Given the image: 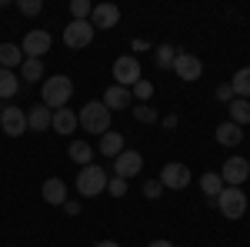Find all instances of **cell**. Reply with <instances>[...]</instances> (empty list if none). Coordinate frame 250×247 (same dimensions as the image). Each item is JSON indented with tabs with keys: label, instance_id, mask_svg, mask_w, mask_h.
Instances as JSON below:
<instances>
[{
	"label": "cell",
	"instance_id": "cell-27",
	"mask_svg": "<svg viewBox=\"0 0 250 247\" xmlns=\"http://www.w3.org/2000/svg\"><path fill=\"white\" fill-rule=\"evenodd\" d=\"M200 190H204V194H207V197H217V194H220V190H224V180H220V174H204V177H200Z\"/></svg>",
	"mask_w": 250,
	"mask_h": 247
},
{
	"label": "cell",
	"instance_id": "cell-12",
	"mask_svg": "<svg viewBox=\"0 0 250 247\" xmlns=\"http://www.w3.org/2000/svg\"><path fill=\"white\" fill-rule=\"evenodd\" d=\"M0 127L7 137H20V134H27V111H20V107H3V114H0Z\"/></svg>",
	"mask_w": 250,
	"mask_h": 247
},
{
	"label": "cell",
	"instance_id": "cell-29",
	"mask_svg": "<svg viewBox=\"0 0 250 247\" xmlns=\"http://www.w3.org/2000/svg\"><path fill=\"white\" fill-rule=\"evenodd\" d=\"M134 117L140 120V124H154L157 111H154V107H147V104H140V107H134Z\"/></svg>",
	"mask_w": 250,
	"mask_h": 247
},
{
	"label": "cell",
	"instance_id": "cell-28",
	"mask_svg": "<svg viewBox=\"0 0 250 247\" xmlns=\"http://www.w3.org/2000/svg\"><path fill=\"white\" fill-rule=\"evenodd\" d=\"M90 10H94L90 0H70V14H74V20H90Z\"/></svg>",
	"mask_w": 250,
	"mask_h": 247
},
{
	"label": "cell",
	"instance_id": "cell-22",
	"mask_svg": "<svg viewBox=\"0 0 250 247\" xmlns=\"http://www.w3.org/2000/svg\"><path fill=\"white\" fill-rule=\"evenodd\" d=\"M70 160H77L80 167H87V164H90V160H94V147H90V144H87V140H74V144H70Z\"/></svg>",
	"mask_w": 250,
	"mask_h": 247
},
{
	"label": "cell",
	"instance_id": "cell-8",
	"mask_svg": "<svg viewBox=\"0 0 250 247\" xmlns=\"http://www.w3.org/2000/svg\"><path fill=\"white\" fill-rule=\"evenodd\" d=\"M160 184L170 190H184L190 184V167L187 164H180V160H170V164H164V171H160Z\"/></svg>",
	"mask_w": 250,
	"mask_h": 247
},
{
	"label": "cell",
	"instance_id": "cell-32",
	"mask_svg": "<svg viewBox=\"0 0 250 247\" xmlns=\"http://www.w3.org/2000/svg\"><path fill=\"white\" fill-rule=\"evenodd\" d=\"M134 94L140 97V100H150V94H154V87H150L147 80H137V84H134Z\"/></svg>",
	"mask_w": 250,
	"mask_h": 247
},
{
	"label": "cell",
	"instance_id": "cell-21",
	"mask_svg": "<svg viewBox=\"0 0 250 247\" xmlns=\"http://www.w3.org/2000/svg\"><path fill=\"white\" fill-rule=\"evenodd\" d=\"M227 107H230V124H237V127L250 124V100H244V97H233Z\"/></svg>",
	"mask_w": 250,
	"mask_h": 247
},
{
	"label": "cell",
	"instance_id": "cell-24",
	"mask_svg": "<svg viewBox=\"0 0 250 247\" xmlns=\"http://www.w3.org/2000/svg\"><path fill=\"white\" fill-rule=\"evenodd\" d=\"M177 54H180V50H173L170 44H160V47H157V67H160V70H173V60H177Z\"/></svg>",
	"mask_w": 250,
	"mask_h": 247
},
{
	"label": "cell",
	"instance_id": "cell-10",
	"mask_svg": "<svg viewBox=\"0 0 250 247\" xmlns=\"http://www.w3.org/2000/svg\"><path fill=\"white\" fill-rule=\"evenodd\" d=\"M144 171V157L137 151H124L114 157V177H124V180H130L137 174Z\"/></svg>",
	"mask_w": 250,
	"mask_h": 247
},
{
	"label": "cell",
	"instance_id": "cell-33",
	"mask_svg": "<svg viewBox=\"0 0 250 247\" xmlns=\"http://www.w3.org/2000/svg\"><path fill=\"white\" fill-rule=\"evenodd\" d=\"M217 100H224V104H230V100H233V87H230V84H220V87H217Z\"/></svg>",
	"mask_w": 250,
	"mask_h": 247
},
{
	"label": "cell",
	"instance_id": "cell-16",
	"mask_svg": "<svg viewBox=\"0 0 250 247\" xmlns=\"http://www.w3.org/2000/svg\"><path fill=\"white\" fill-rule=\"evenodd\" d=\"M104 107L114 114V111H127L130 107V90L127 87H107V94H104Z\"/></svg>",
	"mask_w": 250,
	"mask_h": 247
},
{
	"label": "cell",
	"instance_id": "cell-17",
	"mask_svg": "<svg viewBox=\"0 0 250 247\" xmlns=\"http://www.w3.org/2000/svg\"><path fill=\"white\" fill-rule=\"evenodd\" d=\"M50 127H54L57 134H74V131H77V114H74L70 107H60V111H54Z\"/></svg>",
	"mask_w": 250,
	"mask_h": 247
},
{
	"label": "cell",
	"instance_id": "cell-1",
	"mask_svg": "<svg viewBox=\"0 0 250 247\" xmlns=\"http://www.w3.org/2000/svg\"><path fill=\"white\" fill-rule=\"evenodd\" d=\"M77 124L83 127L87 134H104L110 131V111L104 107V100H90V104H83L77 114Z\"/></svg>",
	"mask_w": 250,
	"mask_h": 247
},
{
	"label": "cell",
	"instance_id": "cell-38",
	"mask_svg": "<svg viewBox=\"0 0 250 247\" xmlns=\"http://www.w3.org/2000/svg\"><path fill=\"white\" fill-rule=\"evenodd\" d=\"M0 114H3V107H0Z\"/></svg>",
	"mask_w": 250,
	"mask_h": 247
},
{
	"label": "cell",
	"instance_id": "cell-19",
	"mask_svg": "<svg viewBox=\"0 0 250 247\" xmlns=\"http://www.w3.org/2000/svg\"><path fill=\"white\" fill-rule=\"evenodd\" d=\"M100 154H104V157H117V154H124V134L107 131L104 137H100Z\"/></svg>",
	"mask_w": 250,
	"mask_h": 247
},
{
	"label": "cell",
	"instance_id": "cell-13",
	"mask_svg": "<svg viewBox=\"0 0 250 247\" xmlns=\"http://www.w3.org/2000/svg\"><path fill=\"white\" fill-rule=\"evenodd\" d=\"M117 20H120V7H114V3H97L90 10V27L94 30H110V27H117Z\"/></svg>",
	"mask_w": 250,
	"mask_h": 247
},
{
	"label": "cell",
	"instance_id": "cell-5",
	"mask_svg": "<svg viewBox=\"0 0 250 247\" xmlns=\"http://www.w3.org/2000/svg\"><path fill=\"white\" fill-rule=\"evenodd\" d=\"M114 80H117V87H134L137 80H140V60L134 57V54H124V57H117L114 60Z\"/></svg>",
	"mask_w": 250,
	"mask_h": 247
},
{
	"label": "cell",
	"instance_id": "cell-4",
	"mask_svg": "<svg viewBox=\"0 0 250 247\" xmlns=\"http://www.w3.org/2000/svg\"><path fill=\"white\" fill-rule=\"evenodd\" d=\"M104 190H107V174H104V167L87 164V167L77 171V194L80 197H97Z\"/></svg>",
	"mask_w": 250,
	"mask_h": 247
},
{
	"label": "cell",
	"instance_id": "cell-2",
	"mask_svg": "<svg viewBox=\"0 0 250 247\" xmlns=\"http://www.w3.org/2000/svg\"><path fill=\"white\" fill-rule=\"evenodd\" d=\"M40 94H43V107L60 111V107L74 97V80H70V77H63V74H54L50 80H43Z\"/></svg>",
	"mask_w": 250,
	"mask_h": 247
},
{
	"label": "cell",
	"instance_id": "cell-15",
	"mask_svg": "<svg viewBox=\"0 0 250 247\" xmlns=\"http://www.w3.org/2000/svg\"><path fill=\"white\" fill-rule=\"evenodd\" d=\"M40 194H43V201H47V204H54V207H63V204H67V187H63V180H60V177L43 180Z\"/></svg>",
	"mask_w": 250,
	"mask_h": 247
},
{
	"label": "cell",
	"instance_id": "cell-26",
	"mask_svg": "<svg viewBox=\"0 0 250 247\" xmlns=\"http://www.w3.org/2000/svg\"><path fill=\"white\" fill-rule=\"evenodd\" d=\"M20 74H23V80H27V84L40 80V77H43V60H27V57H23V64H20Z\"/></svg>",
	"mask_w": 250,
	"mask_h": 247
},
{
	"label": "cell",
	"instance_id": "cell-25",
	"mask_svg": "<svg viewBox=\"0 0 250 247\" xmlns=\"http://www.w3.org/2000/svg\"><path fill=\"white\" fill-rule=\"evenodd\" d=\"M20 90V80L14 77V70H3L0 67V97H14Z\"/></svg>",
	"mask_w": 250,
	"mask_h": 247
},
{
	"label": "cell",
	"instance_id": "cell-35",
	"mask_svg": "<svg viewBox=\"0 0 250 247\" xmlns=\"http://www.w3.org/2000/svg\"><path fill=\"white\" fill-rule=\"evenodd\" d=\"M63 210H67V214H80V207L74 204V201H67V204H63Z\"/></svg>",
	"mask_w": 250,
	"mask_h": 247
},
{
	"label": "cell",
	"instance_id": "cell-7",
	"mask_svg": "<svg viewBox=\"0 0 250 247\" xmlns=\"http://www.w3.org/2000/svg\"><path fill=\"white\" fill-rule=\"evenodd\" d=\"M247 177H250V160H244V157H227L224 160V171H220L224 187H240Z\"/></svg>",
	"mask_w": 250,
	"mask_h": 247
},
{
	"label": "cell",
	"instance_id": "cell-20",
	"mask_svg": "<svg viewBox=\"0 0 250 247\" xmlns=\"http://www.w3.org/2000/svg\"><path fill=\"white\" fill-rule=\"evenodd\" d=\"M17 64H23V50H20L17 44H0V67L14 70Z\"/></svg>",
	"mask_w": 250,
	"mask_h": 247
},
{
	"label": "cell",
	"instance_id": "cell-31",
	"mask_svg": "<svg viewBox=\"0 0 250 247\" xmlns=\"http://www.w3.org/2000/svg\"><path fill=\"white\" fill-rule=\"evenodd\" d=\"M107 190H110V197H124L127 194V180L124 177H114V180H107Z\"/></svg>",
	"mask_w": 250,
	"mask_h": 247
},
{
	"label": "cell",
	"instance_id": "cell-37",
	"mask_svg": "<svg viewBox=\"0 0 250 247\" xmlns=\"http://www.w3.org/2000/svg\"><path fill=\"white\" fill-rule=\"evenodd\" d=\"M97 247H120V244H117V241H100Z\"/></svg>",
	"mask_w": 250,
	"mask_h": 247
},
{
	"label": "cell",
	"instance_id": "cell-23",
	"mask_svg": "<svg viewBox=\"0 0 250 247\" xmlns=\"http://www.w3.org/2000/svg\"><path fill=\"white\" fill-rule=\"evenodd\" d=\"M230 87H233V97H244V100H247L250 97V67H240V70L233 74Z\"/></svg>",
	"mask_w": 250,
	"mask_h": 247
},
{
	"label": "cell",
	"instance_id": "cell-9",
	"mask_svg": "<svg viewBox=\"0 0 250 247\" xmlns=\"http://www.w3.org/2000/svg\"><path fill=\"white\" fill-rule=\"evenodd\" d=\"M50 34L47 30H30L27 37H23V44H20V50H23V57L27 60H40L47 50H50Z\"/></svg>",
	"mask_w": 250,
	"mask_h": 247
},
{
	"label": "cell",
	"instance_id": "cell-14",
	"mask_svg": "<svg viewBox=\"0 0 250 247\" xmlns=\"http://www.w3.org/2000/svg\"><path fill=\"white\" fill-rule=\"evenodd\" d=\"M50 120H54V111H50V107H43V104H37V107H30V111H27V131H34V134L50 131Z\"/></svg>",
	"mask_w": 250,
	"mask_h": 247
},
{
	"label": "cell",
	"instance_id": "cell-30",
	"mask_svg": "<svg viewBox=\"0 0 250 247\" xmlns=\"http://www.w3.org/2000/svg\"><path fill=\"white\" fill-rule=\"evenodd\" d=\"M17 10H20V14H27V17H34V14H40V10H43V3H40V0H20Z\"/></svg>",
	"mask_w": 250,
	"mask_h": 247
},
{
	"label": "cell",
	"instance_id": "cell-34",
	"mask_svg": "<svg viewBox=\"0 0 250 247\" xmlns=\"http://www.w3.org/2000/svg\"><path fill=\"white\" fill-rule=\"evenodd\" d=\"M160 180H147V184H144V194H147V197H157V194H160Z\"/></svg>",
	"mask_w": 250,
	"mask_h": 247
},
{
	"label": "cell",
	"instance_id": "cell-18",
	"mask_svg": "<svg viewBox=\"0 0 250 247\" xmlns=\"http://www.w3.org/2000/svg\"><path fill=\"white\" fill-rule=\"evenodd\" d=\"M244 140V127H237L230 120H224L220 127H217V144H224V147H237Z\"/></svg>",
	"mask_w": 250,
	"mask_h": 247
},
{
	"label": "cell",
	"instance_id": "cell-6",
	"mask_svg": "<svg viewBox=\"0 0 250 247\" xmlns=\"http://www.w3.org/2000/svg\"><path fill=\"white\" fill-rule=\"evenodd\" d=\"M90 40H94V27H90V20H70V23L63 27V44H67L70 50L87 47Z\"/></svg>",
	"mask_w": 250,
	"mask_h": 247
},
{
	"label": "cell",
	"instance_id": "cell-3",
	"mask_svg": "<svg viewBox=\"0 0 250 247\" xmlns=\"http://www.w3.org/2000/svg\"><path fill=\"white\" fill-rule=\"evenodd\" d=\"M217 210L227 217V221H240L247 214V194L240 187H224L217 194Z\"/></svg>",
	"mask_w": 250,
	"mask_h": 247
},
{
	"label": "cell",
	"instance_id": "cell-36",
	"mask_svg": "<svg viewBox=\"0 0 250 247\" xmlns=\"http://www.w3.org/2000/svg\"><path fill=\"white\" fill-rule=\"evenodd\" d=\"M147 247H173V244H170V241H150Z\"/></svg>",
	"mask_w": 250,
	"mask_h": 247
},
{
	"label": "cell",
	"instance_id": "cell-11",
	"mask_svg": "<svg viewBox=\"0 0 250 247\" xmlns=\"http://www.w3.org/2000/svg\"><path fill=\"white\" fill-rule=\"evenodd\" d=\"M173 74L180 77V80H187V84H193V80H200V74H204V64H200L197 54H177Z\"/></svg>",
	"mask_w": 250,
	"mask_h": 247
}]
</instances>
